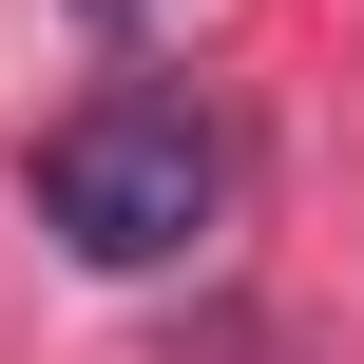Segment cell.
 I'll list each match as a JSON object with an SVG mask.
<instances>
[{
	"mask_svg": "<svg viewBox=\"0 0 364 364\" xmlns=\"http://www.w3.org/2000/svg\"><path fill=\"white\" fill-rule=\"evenodd\" d=\"M211 211H230V134L192 96H77L38 134V230L77 269H173V250H211Z\"/></svg>",
	"mask_w": 364,
	"mask_h": 364,
	"instance_id": "1",
	"label": "cell"
},
{
	"mask_svg": "<svg viewBox=\"0 0 364 364\" xmlns=\"http://www.w3.org/2000/svg\"><path fill=\"white\" fill-rule=\"evenodd\" d=\"M96 19H134V0H96Z\"/></svg>",
	"mask_w": 364,
	"mask_h": 364,
	"instance_id": "2",
	"label": "cell"
}]
</instances>
